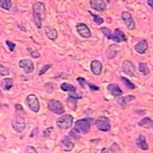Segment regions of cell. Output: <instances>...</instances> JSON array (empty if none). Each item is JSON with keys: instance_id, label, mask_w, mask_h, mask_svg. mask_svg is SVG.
<instances>
[{"instance_id": "cell-33", "label": "cell", "mask_w": 153, "mask_h": 153, "mask_svg": "<svg viewBox=\"0 0 153 153\" xmlns=\"http://www.w3.org/2000/svg\"><path fill=\"white\" fill-rule=\"evenodd\" d=\"M26 153H38L37 151L32 146H27L26 148Z\"/></svg>"}, {"instance_id": "cell-37", "label": "cell", "mask_w": 153, "mask_h": 153, "mask_svg": "<svg viewBox=\"0 0 153 153\" xmlns=\"http://www.w3.org/2000/svg\"><path fill=\"white\" fill-rule=\"evenodd\" d=\"M30 54L32 55L34 58H38V57L40 56V53H39L38 51H32V52L30 53Z\"/></svg>"}, {"instance_id": "cell-11", "label": "cell", "mask_w": 153, "mask_h": 153, "mask_svg": "<svg viewBox=\"0 0 153 153\" xmlns=\"http://www.w3.org/2000/svg\"><path fill=\"white\" fill-rule=\"evenodd\" d=\"M76 30L81 37L85 38H88L91 37V31L88 26L85 23H79L76 26Z\"/></svg>"}, {"instance_id": "cell-17", "label": "cell", "mask_w": 153, "mask_h": 153, "mask_svg": "<svg viewBox=\"0 0 153 153\" xmlns=\"http://www.w3.org/2000/svg\"><path fill=\"white\" fill-rule=\"evenodd\" d=\"M45 33L49 39L52 41L56 40L57 38V31L56 29H54L52 26H45Z\"/></svg>"}, {"instance_id": "cell-40", "label": "cell", "mask_w": 153, "mask_h": 153, "mask_svg": "<svg viewBox=\"0 0 153 153\" xmlns=\"http://www.w3.org/2000/svg\"><path fill=\"white\" fill-rule=\"evenodd\" d=\"M15 107H16V108H17V109H20V110H22V109H23V108H22V106H21V105H15Z\"/></svg>"}, {"instance_id": "cell-39", "label": "cell", "mask_w": 153, "mask_h": 153, "mask_svg": "<svg viewBox=\"0 0 153 153\" xmlns=\"http://www.w3.org/2000/svg\"><path fill=\"white\" fill-rule=\"evenodd\" d=\"M148 4L149 5V7H151L152 9H153V0H148Z\"/></svg>"}, {"instance_id": "cell-18", "label": "cell", "mask_w": 153, "mask_h": 153, "mask_svg": "<svg viewBox=\"0 0 153 153\" xmlns=\"http://www.w3.org/2000/svg\"><path fill=\"white\" fill-rule=\"evenodd\" d=\"M108 90L109 91L110 93L114 97H119L123 94V92L120 88H119V86L116 85V84H110L107 87Z\"/></svg>"}, {"instance_id": "cell-42", "label": "cell", "mask_w": 153, "mask_h": 153, "mask_svg": "<svg viewBox=\"0 0 153 153\" xmlns=\"http://www.w3.org/2000/svg\"><path fill=\"white\" fill-rule=\"evenodd\" d=\"M0 96H2V93L1 92H0Z\"/></svg>"}, {"instance_id": "cell-19", "label": "cell", "mask_w": 153, "mask_h": 153, "mask_svg": "<svg viewBox=\"0 0 153 153\" xmlns=\"http://www.w3.org/2000/svg\"><path fill=\"white\" fill-rule=\"evenodd\" d=\"M136 145L138 146L139 148L143 151H146L148 149V144L146 141L145 136H140L138 139L136 140Z\"/></svg>"}, {"instance_id": "cell-41", "label": "cell", "mask_w": 153, "mask_h": 153, "mask_svg": "<svg viewBox=\"0 0 153 153\" xmlns=\"http://www.w3.org/2000/svg\"><path fill=\"white\" fill-rule=\"evenodd\" d=\"M152 128H153V120H152Z\"/></svg>"}, {"instance_id": "cell-7", "label": "cell", "mask_w": 153, "mask_h": 153, "mask_svg": "<svg viewBox=\"0 0 153 153\" xmlns=\"http://www.w3.org/2000/svg\"><path fill=\"white\" fill-rule=\"evenodd\" d=\"M96 125L100 131H109L111 128V125H110V122L108 118L105 117H99L97 120H96Z\"/></svg>"}, {"instance_id": "cell-14", "label": "cell", "mask_w": 153, "mask_h": 153, "mask_svg": "<svg viewBox=\"0 0 153 153\" xmlns=\"http://www.w3.org/2000/svg\"><path fill=\"white\" fill-rule=\"evenodd\" d=\"M91 7L97 11H103L106 9V3L103 0H91Z\"/></svg>"}, {"instance_id": "cell-27", "label": "cell", "mask_w": 153, "mask_h": 153, "mask_svg": "<svg viewBox=\"0 0 153 153\" xmlns=\"http://www.w3.org/2000/svg\"><path fill=\"white\" fill-rule=\"evenodd\" d=\"M90 13V14L93 16V21L95 22L97 24V25H101V24L104 22V19L101 18L100 16H99V15H97V14H93L92 12H89Z\"/></svg>"}, {"instance_id": "cell-12", "label": "cell", "mask_w": 153, "mask_h": 153, "mask_svg": "<svg viewBox=\"0 0 153 153\" xmlns=\"http://www.w3.org/2000/svg\"><path fill=\"white\" fill-rule=\"evenodd\" d=\"M60 146L62 150L65 151V152H69L74 149V143L69 140V137L64 136L60 141Z\"/></svg>"}, {"instance_id": "cell-1", "label": "cell", "mask_w": 153, "mask_h": 153, "mask_svg": "<svg viewBox=\"0 0 153 153\" xmlns=\"http://www.w3.org/2000/svg\"><path fill=\"white\" fill-rule=\"evenodd\" d=\"M33 11V19H34V22L38 28L42 27V21L45 20L46 17V12H45V4L43 2H37L33 3L32 7Z\"/></svg>"}, {"instance_id": "cell-24", "label": "cell", "mask_w": 153, "mask_h": 153, "mask_svg": "<svg viewBox=\"0 0 153 153\" xmlns=\"http://www.w3.org/2000/svg\"><path fill=\"white\" fill-rule=\"evenodd\" d=\"M139 70L141 73H143L144 75H148L149 73H150L148 65L146 64V63H140V65H139Z\"/></svg>"}, {"instance_id": "cell-4", "label": "cell", "mask_w": 153, "mask_h": 153, "mask_svg": "<svg viewBox=\"0 0 153 153\" xmlns=\"http://www.w3.org/2000/svg\"><path fill=\"white\" fill-rule=\"evenodd\" d=\"M11 125L13 128L17 131V132H22L26 128V122L25 120L21 116H17L11 122Z\"/></svg>"}, {"instance_id": "cell-9", "label": "cell", "mask_w": 153, "mask_h": 153, "mask_svg": "<svg viewBox=\"0 0 153 153\" xmlns=\"http://www.w3.org/2000/svg\"><path fill=\"white\" fill-rule=\"evenodd\" d=\"M19 66L22 68L26 74H31L34 69L33 63L30 59H22L19 62Z\"/></svg>"}, {"instance_id": "cell-25", "label": "cell", "mask_w": 153, "mask_h": 153, "mask_svg": "<svg viewBox=\"0 0 153 153\" xmlns=\"http://www.w3.org/2000/svg\"><path fill=\"white\" fill-rule=\"evenodd\" d=\"M121 81L124 83V85L126 86L127 88L129 89H134L135 88V85L133 83H131V81H129L128 78H125L124 76H121Z\"/></svg>"}, {"instance_id": "cell-26", "label": "cell", "mask_w": 153, "mask_h": 153, "mask_svg": "<svg viewBox=\"0 0 153 153\" xmlns=\"http://www.w3.org/2000/svg\"><path fill=\"white\" fill-rule=\"evenodd\" d=\"M100 31H101L108 39H112V32L110 29L107 28V27H102V28H100Z\"/></svg>"}, {"instance_id": "cell-28", "label": "cell", "mask_w": 153, "mask_h": 153, "mask_svg": "<svg viewBox=\"0 0 153 153\" xmlns=\"http://www.w3.org/2000/svg\"><path fill=\"white\" fill-rule=\"evenodd\" d=\"M0 74L2 76H7L9 74V70L2 64V62H0Z\"/></svg>"}, {"instance_id": "cell-32", "label": "cell", "mask_w": 153, "mask_h": 153, "mask_svg": "<svg viewBox=\"0 0 153 153\" xmlns=\"http://www.w3.org/2000/svg\"><path fill=\"white\" fill-rule=\"evenodd\" d=\"M6 44H7L8 48H9L10 51H14V48L16 46V45H15L14 43L11 42H10V41H7V42H6Z\"/></svg>"}, {"instance_id": "cell-21", "label": "cell", "mask_w": 153, "mask_h": 153, "mask_svg": "<svg viewBox=\"0 0 153 153\" xmlns=\"http://www.w3.org/2000/svg\"><path fill=\"white\" fill-rule=\"evenodd\" d=\"M152 124V120H151L148 117H145L142 120H140V122H139V125L143 127L144 128H151Z\"/></svg>"}, {"instance_id": "cell-13", "label": "cell", "mask_w": 153, "mask_h": 153, "mask_svg": "<svg viewBox=\"0 0 153 153\" xmlns=\"http://www.w3.org/2000/svg\"><path fill=\"white\" fill-rule=\"evenodd\" d=\"M90 68L93 74H95V75H100L101 73H102V63L97 61V60H94V61L91 62Z\"/></svg>"}, {"instance_id": "cell-3", "label": "cell", "mask_w": 153, "mask_h": 153, "mask_svg": "<svg viewBox=\"0 0 153 153\" xmlns=\"http://www.w3.org/2000/svg\"><path fill=\"white\" fill-rule=\"evenodd\" d=\"M48 108L51 112H54L56 114L61 115L65 112L64 107L59 100H50L48 102Z\"/></svg>"}, {"instance_id": "cell-29", "label": "cell", "mask_w": 153, "mask_h": 153, "mask_svg": "<svg viewBox=\"0 0 153 153\" xmlns=\"http://www.w3.org/2000/svg\"><path fill=\"white\" fill-rule=\"evenodd\" d=\"M51 66H52L51 65H43V67L41 69L40 72H39V75H42V74H45L48 69L51 68Z\"/></svg>"}, {"instance_id": "cell-22", "label": "cell", "mask_w": 153, "mask_h": 153, "mask_svg": "<svg viewBox=\"0 0 153 153\" xmlns=\"http://www.w3.org/2000/svg\"><path fill=\"white\" fill-rule=\"evenodd\" d=\"M61 88H62V90L65 91V92H69V93L76 91V88L74 85H70L69 83H66V82L62 84Z\"/></svg>"}, {"instance_id": "cell-15", "label": "cell", "mask_w": 153, "mask_h": 153, "mask_svg": "<svg viewBox=\"0 0 153 153\" xmlns=\"http://www.w3.org/2000/svg\"><path fill=\"white\" fill-rule=\"evenodd\" d=\"M112 40L116 41L117 42H125L127 40V38L120 30L116 29L114 32H112Z\"/></svg>"}, {"instance_id": "cell-31", "label": "cell", "mask_w": 153, "mask_h": 153, "mask_svg": "<svg viewBox=\"0 0 153 153\" xmlns=\"http://www.w3.org/2000/svg\"><path fill=\"white\" fill-rule=\"evenodd\" d=\"M69 98H74V99H79L81 98V94H79L75 91V92H71L69 93Z\"/></svg>"}, {"instance_id": "cell-8", "label": "cell", "mask_w": 153, "mask_h": 153, "mask_svg": "<svg viewBox=\"0 0 153 153\" xmlns=\"http://www.w3.org/2000/svg\"><path fill=\"white\" fill-rule=\"evenodd\" d=\"M122 19L124 21L125 26L128 30H134L136 27V23L134 21L133 18L131 16V14L128 11H124L121 14Z\"/></svg>"}, {"instance_id": "cell-20", "label": "cell", "mask_w": 153, "mask_h": 153, "mask_svg": "<svg viewBox=\"0 0 153 153\" xmlns=\"http://www.w3.org/2000/svg\"><path fill=\"white\" fill-rule=\"evenodd\" d=\"M14 81L12 78H5L2 82V87L5 90H9L13 86Z\"/></svg>"}, {"instance_id": "cell-36", "label": "cell", "mask_w": 153, "mask_h": 153, "mask_svg": "<svg viewBox=\"0 0 153 153\" xmlns=\"http://www.w3.org/2000/svg\"><path fill=\"white\" fill-rule=\"evenodd\" d=\"M87 85H88V87L90 88L91 90L96 91V90H98V89H99V87H98V86L93 85H92V84H87Z\"/></svg>"}, {"instance_id": "cell-16", "label": "cell", "mask_w": 153, "mask_h": 153, "mask_svg": "<svg viewBox=\"0 0 153 153\" xmlns=\"http://www.w3.org/2000/svg\"><path fill=\"white\" fill-rule=\"evenodd\" d=\"M148 42L146 40H140L135 45V50L140 54H143L146 52V50H148Z\"/></svg>"}, {"instance_id": "cell-30", "label": "cell", "mask_w": 153, "mask_h": 153, "mask_svg": "<svg viewBox=\"0 0 153 153\" xmlns=\"http://www.w3.org/2000/svg\"><path fill=\"white\" fill-rule=\"evenodd\" d=\"M69 134H70V136H72V137H74L75 140H79L80 139V136H79V133L78 131H76L75 129H74V130H72L70 132H69Z\"/></svg>"}, {"instance_id": "cell-10", "label": "cell", "mask_w": 153, "mask_h": 153, "mask_svg": "<svg viewBox=\"0 0 153 153\" xmlns=\"http://www.w3.org/2000/svg\"><path fill=\"white\" fill-rule=\"evenodd\" d=\"M122 69H123V71H124V73L125 74H127V75H128V76H134L136 68H135V65H134L133 63H132L131 61L125 60V61L123 62Z\"/></svg>"}, {"instance_id": "cell-5", "label": "cell", "mask_w": 153, "mask_h": 153, "mask_svg": "<svg viewBox=\"0 0 153 153\" xmlns=\"http://www.w3.org/2000/svg\"><path fill=\"white\" fill-rule=\"evenodd\" d=\"M26 102L28 104L29 107L33 112H38L40 109V105L37 96L34 94H30L26 97Z\"/></svg>"}, {"instance_id": "cell-38", "label": "cell", "mask_w": 153, "mask_h": 153, "mask_svg": "<svg viewBox=\"0 0 153 153\" xmlns=\"http://www.w3.org/2000/svg\"><path fill=\"white\" fill-rule=\"evenodd\" d=\"M53 129V128L52 127H51V128H47L46 129V130H45V131H44V136H49V135H50V131H50V130H52Z\"/></svg>"}, {"instance_id": "cell-35", "label": "cell", "mask_w": 153, "mask_h": 153, "mask_svg": "<svg viewBox=\"0 0 153 153\" xmlns=\"http://www.w3.org/2000/svg\"><path fill=\"white\" fill-rule=\"evenodd\" d=\"M101 153H116V152H115L114 151L112 150V149H111V148H105L101 151Z\"/></svg>"}, {"instance_id": "cell-2", "label": "cell", "mask_w": 153, "mask_h": 153, "mask_svg": "<svg viewBox=\"0 0 153 153\" xmlns=\"http://www.w3.org/2000/svg\"><path fill=\"white\" fill-rule=\"evenodd\" d=\"M74 121V117L71 115L65 114L62 116L57 120V126L61 129H67L69 128L73 124Z\"/></svg>"}, {"instance_id": "cell-34", "label": "cell", "mask_w": 153, "mask_h": 153, "mask_svg": "<svg viewBox=\"0 0 153 153\" xmlns=\"http://www.w3.org/2000/svg\"><path fill=\"white\" fill-rule=\"evenodd\" d=\"M77 81H78L79 84H80L81 86H82V87H85V85H87V82L85 81V80L84 78H81V77L77 78Z\"/></svg>"}, {"instance_id": "cell-6", "label": "cell", "mask_w": 153, "mask_h": 153, "mask_svg": "<svg viewBox=\"0 0 153 153\" xmlns=\"http://www.w3.org/2000/svg\"><path fill=\"white\" fill-rule=\"evenodd\" d=\"M75 130L78 132L87 133L90 130V124L86 119L78 120L75 123Z\"/></svg>"}, {"instance_id": "cell-23", "label": "cell", "mask_w": 153, "mask_h": 153, "mask_svg": "<svg viewBox=\"0 0 153 153\" xmlns=\"http://www.w3.org/2000/svg\"><path fill=\"white\" fill-rule=\"evenodd\" d=\"M12 7V2L10 0H0V7L4 10H10Z\"/></svg>"}]
</instances>
